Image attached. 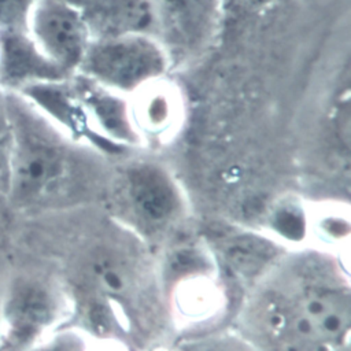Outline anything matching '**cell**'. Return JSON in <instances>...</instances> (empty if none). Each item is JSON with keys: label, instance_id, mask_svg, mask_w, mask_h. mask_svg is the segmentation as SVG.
<instances>
[{"label": "cell", "instance_id": "cell-1", "mask_svg": "<svg viewBox=\"0 0 351 351\" xmlns=\"http://www.w3.org/2000/svg\"><path fill=\"white\" fill-rule=\"evenodd\" d=\"M14 132L5 203L23 211L56 207L77 191L74 152L60 129L18 92L5 90Z\"/></svg>", "mask_w": 351, "mask_h": 351}, {"label": "cell", "instance_id": "cell-6", "mask_svg": "<svg viewBox=\"0 0 351 351\" xmlns=\"http://www.w3.org/2000/svg\"><path fill=\"white\" fill-rule=\"evenodd\" d=\"M223 0H152L155 36L171 62L200 53L215 36Z\"/></svg>", "mask_w": 351, "mask_h": 351}, {"label": "cell", "instance_id": "cell-13", "mask_svg": "<svg viewBox=\"0 0 351 351\" xmlns=\"http://www.w3.org/2000/svg\"><path fill=\"white\" fill-rule=\"evenodd\" d=\"M0 285H1V282H0Z\"/></svg>", "mask_w": 351, "mask_h": 351}, {"label": "cell", "instance_id": "cell-4", "mask_svg": "<svg viewBox=\"0 0 351 351\" xmlns=\"http://www.w3.org/2000/svg\"><path fill=\"white\" fill-rule=\"evenodd\" d=\"M56 285L32 273H15L0 285V351H29L62 317Z\"/></svg>", "mask_w": 351, "mask_h": 351}, {"label": "cell", "instance_id": "cell-11", "mask_svg": "<svg viewBox=\"0 0 351 351\" xmlns=\"http://www.w3.org/2000/svg\"><path fill=\"white\" fill-rule=\"evenodd\" d=\"M38 0H0V38L27 34L29 18Z\"/></svg>", "mask_w": 351, "mask_h": 351}, {"label": "cell", "instance_id": "cell-3", "mask_svg": "<svg viewBox=\"0 0 351 351\" xmlns=\"http://www.w3.org/2000/svg\"><path fill=\"white\" fill-rule=\"evenodd\" d=\"M173 64L163 44L148 33L93 38L77 74L121 96L167 75Z\"/></svg>", "mask_w": 351, "mask_h": 351}, {"label": "cell", "instance_id": "cell-12", "mask_svg": "<svg viewBox=\"0 0 351 351\" xmlns=\"http://www.w3.org/2000/svg\"><path fill=\"white\" fill-rule=\"evenodd\" d=\"M29 351H86V344L77 332L52 330Z\"/></svg>", "mask_w": 351, "mask_h": 351}, {"label": "cell", "instance_id": "cell-8", "mask_svg": "<svg viewBox=\"0 0 351 351\" xmlns=\"http://www.w3.org/2000/svg\"><path fill=\"white\" fill-rule=\"evenodd\" d=\"M166 77L152 81L128 96L132 125L140 141L165 138L182 122V97L177 86Z\"/></svg>", "mask_w": 351, "mask_h": 351}, {"label": "cell", "instance_id": "cell-7", "mask_svg": "<svg viewBox=\"0 0 351 351\" xmlns=\"http://www.w3.org/2000/svg\"><path fill=\"white\" fill-rule=\"evenodd\" d=\"M121 193L132 214L148 226L171 222L182 208V196L174 178L155 163L132 165L123 174Z\"/></svg>", "mask_w": 351, "mask_h": 351}, {"label": "cell", "instance_id": "cell-10", "mask_svg": "<svg viewBox=\"0 0 351 351\" xmlns=\"http://www.w3.org/2000/svg\"><path fill=\"white\" fill-rule=\"evenodd\" d=\"M12 149H14L12 123L10 119L5 90L0 88V200H4V202L10 188Z\"/></svg>", "mask_w": 351, "mask_h": 351}, {"label": "cell", "instance_id": "cell-5", "mask_svg": "<svg viewBox=\"0 0 351 351\" xmlns=\"http://www.w3.org/2000/svg\"><path fill=\"white\" fill-rule=\"evenodd\" d=\"M27 30L38 53L64 80L80 71L93 41L85 16L67 0H38Z\"/></svg>", "mask_w": 351, "mask_h": 351}, {"label": "cell", "instance_id": "cell-2", "mask_svg": "<svg viewBox=\"0 0 351 351\" xmlns=\"http://www.w3.org/2000/svg\"><path fill=\"white\" fill-rule=\"evenodd\" d=\"M266 321L288 351H341L350 329V291L324 276L270 298Z\"/></svg>", "mask_w": 351, "mask_h": 351}, {"label": "cell", "instance_id": "cell-9", "mask_svg": "<svg viewBox=\"0 0 351 351\" xmlns=\"http://www.w3.org/2000/svg\"><path fill=\"white\" fill-rule=\"evenodd\" d=\"M67 1L82 12L93 38L126 33H148L155 36V11L152 0Z\"/></svg>", "mask_w": 351, "mask_h": 351}]
</instances>
